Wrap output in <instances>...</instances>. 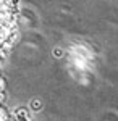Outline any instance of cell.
I'll return each instance as SVG.
<instances>
[{
    "mask_svg": "<svg viewBox=\"0 0 118 121\" xmlns=\"http://www.w3.org/2000/svg\"><path fill=\"white\" fill-rule=\"evenodd\" d=\"M15 34H16V24L11 0H0V121H13L11 112L7 107L5 81L2 78V63L13 44Z\"/></svg>",
    "mask_w": 118,
    "mask_h": 121,
    "instance_id": "cell-1",
    "label": "cell"
}]
</instances>
